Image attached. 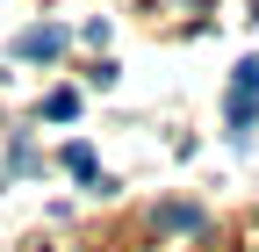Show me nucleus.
Here are the masks:
<instances>
[{
  "mask_svg": "<svg viewBox=\"0 0 259 252\" xmlns=\"http://www.w3.org/2000/svg\"><path fill=\"white\" fill-rule=\"evenodd\" d=\"M65 173H72V180H94V187H101V166H94V151H87V144H65Z\"/></svg>",
  "mask_w": 259,
  "mask_h": 252,
  "instance_id": "obj_3",
  "label": "nucleus"
},
{
  "mask_svg": "<svg viewBox=\"0 0 259 252\" xmlns=\"http://www.w3.org/2000/svg\"><path fill=\"white\" fill-rule=\"evenodd\" d=\"M252 115H259V58H245L238 79H231V122H238V137L252 130Z\"/></svg>",
  "mask_w": 259,
  "mask_h": 252,
  "instance_id": "obj_1",
  "label": "nucleus"
},
{
  "mask_svg": "<svg viewBox=\"0 0 259 252\" xmlns=\"http://www.w3.org/2000/svg\"><path fill=\"white\" fill-rule=\"evenodd\" d=\"M44 115H51V122H72V115H79V94H72V87L44 94Z\"/></svg>",
  "mask_w": 259,
  "mask_h": 252,
  "instance_id": "obj_5",
  "label": "nucleus"
},
{
  "mask_svg": "<svg viewBox=\"0 0 259 252\" xmlns=\"http://www.w3.org/2000/svg\"><path fill=\"white\" fill-rule=\"evenodd\" d=\"M58 51H65V22H36V29H22V36H15V58H36V65L58 58Z\"/></svg>",
  "mask_w": 259,
  "mask_h": 252,
  "instance_id": "obj_2",
  "label": "nucleus"
},
{
  "mask_svg": "<svg viewBox=\"0 0 259 252\" xmlns=\"http://www.w3.org/2000/svg\"><path fill=\"white\" fill-rule=\"evenodd\" d=\"M158 231H202V216H194L187 202H166L158 209Z\"/></svg>",
  "mask_w": 259,
  "mask_h": 252,
  "instance_id": "obj_4",
  "label": "nucleus"
}]
</instances>
